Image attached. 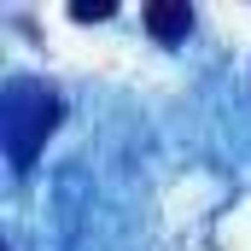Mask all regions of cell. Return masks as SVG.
Segmentation results:
<instances>
[{
  "mask_svg": "<svg viewBox=\"0 0 251 251\" xmlns=\"http://www.w3.org/2000/svg\"><path fill=\"white\" fill-rule=\"evenodd\" d=\"M59 117H64V100L47 82H29V76L6 82V94H0V140H6L12 170H29L41 158V140L59 128Z\"/></svg>",
  "mask_w": 251,
  "mask_h": 251,
  "instance_id": "6da1fadb",
  "label": "cell"
},
{
  "mask_svg": "<svg viewBox=\"0 0 251 251\" xmlns=\"http://www.w3.org/2000/svg\"><path fill=\"white\" fill-rule=\"evenodd\" d=\"M146 29H152L158 41H187L193 6H187V0H152V6H146Z\"/></svg>",
  "mask_w": 251,
  "mask_h": 251,
  "instance_id": "7a4b0ae2",
  "label": "cell"
},
{
  "mask_svg": "<svg viewBox=\"0 0 251 251\" xmlns=\"http://www.w3.org/2000/svg\"><path fill=\"white\" fill-rule=\"evenodd\" d=\"M111 12H117L111 0H76V6H70V18H76V24H94V18H111Z\"/></svg>",
  "mask_w": 251,
  "mask_h": 251,
  "instance_id": "3957f363",
  "label": "cell"
}]
</instances>
